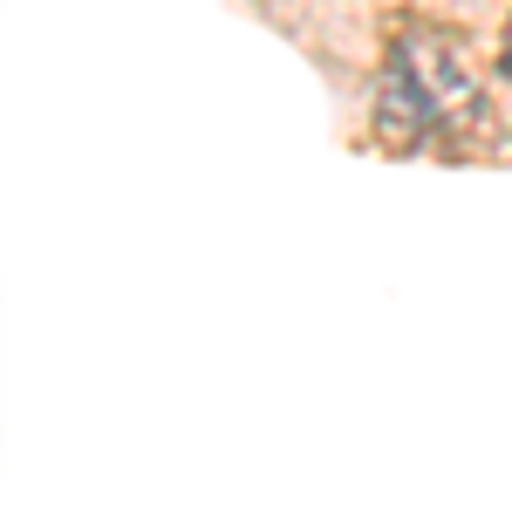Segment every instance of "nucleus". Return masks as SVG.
I'll use <instances>...</instances> for the list:
<instances>
[{
    "label": "nucleus",
    "mask_w": 512,
    "mask_h": 512,
    "mask_svg": "<svg viewBox=\"0 0 512 512\" xmlns=\"http://www.w3.org/2000/svg\"><path fill=\"white\" fill-rule=\"evenodd\" d=\"M472 110V62L458 55V41H444L437 28H410L396 35L390 69H383V103H376V130L390 151L431 144L437 130Z\"/></svg>",
    "instance_id": "obj_1"
},
{
    "label": "nucleus",
    "mask_w": 512,
    "mask_h": 512,
    "mask_svg": "<svg viewBox=\"0 0 512 512\" xmlns=\"http://www.w3.org/2000/svg\"><path fill=\"white\" fill-rule=\"evenodd\" d=\"M506 69H512V41H506Z\"/></svg>",
    "instance_id": "obj_2"
}]
</instances>
